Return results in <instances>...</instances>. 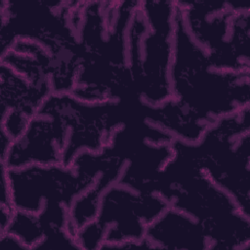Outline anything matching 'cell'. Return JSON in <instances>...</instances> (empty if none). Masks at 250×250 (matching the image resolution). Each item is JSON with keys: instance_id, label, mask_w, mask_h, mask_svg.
<instances>
[{"instance_id": "1", "label": "cell", "mask_w": 250, "mask_h": 250, "mask_svg": "<svg viewBox=\"0 0 250 250\" xmlns=\"http://www.w3.org/2000/svg\"><path fill=\"white\" fill-rule=\"evenodd\" d=\"M171 146L157 194L201 225L210 249H248L250 218L201 169L193 143L173 140Z\"/></svg>"}, {"instance_id": "2", "label": "cell", "mask_w": 250, "mask_h": 250, "mask_svg": "<svg viewBox=\"0 0 250 250\" xmlns=\"http://www.w3.org/2000/svg\"><path fill=\"white\" fill-rule=\"evenodd\" d=\"M170 69L172 98L208 124L250 106V71L214 68L188 33L176 1Z\"/></svg>"}, {"instance_id": "3", "label": "cell", "mask_w": 250, "mask_h": 250, "mask_svg": "<svg viewBox=\"0 0 250 250\" xmlns=\"http://www.w3.org/2000/svg\"><path fill=\"white\" fill-rule=\"evenodd\" d=\"M175 14V1L140 2L129 24V71L137 95L149 105L172 98Z\"/></svg>"}, {"instance_id": "4", "label": "cell", "mask_w": 250, "mask_h": 250, "mask_svg": "<svg viewBox=\"0 0 250 250\" xmlns=\"http://www.w3.org/2000/svg\"><path fill=\"white\" fill-rule=\"evenodd\" d=\"M194 147L208 178L250 218V106L211 123Z\"/></svg>"}, {"instance_id": "5", "label": "cell", "mask_w": 250, "mask_h": 250, "mask_svg": "<svg viewBox=\"0 0 250 250\" xmlns=\"http://www.w3.org/2000/svg\"><path fill=\"white\" fill-rule=\"evenodd\" d=\"M37 114L57 117L65 126L64 166H70L82 151L103 150L110 144L116 130L142 115L140 102H86L70 93H52Z\"/></svg>"}, {"instance_id": "6", "label": "cell", "mask_w": 250, "mask_h": 250, "mask_svg": "<svg viewBox=\"0 0 250 250\" xmlns=\"http://www.w3.org/2000/svg\"><path fill=\"white\" fill-rule=\"evenodd\" d=\"M169 206L157 193L113 184L103 192L96 218L77 230L76 238L82 249H109L127 240H144L148 224Z\"/></svg>"}, {"instance_id": "7", "label": "cell", "mask_w": 250, "mask_h": 250, "mask_svg": "<svg viewBox=\"0 0 250 250\" xmlns=\"http://www.w3.org/2000/svg\"><path fill=\"white\" fill-rule=\"evenodd\" d=\"M7 177L15 211L37 214L45 202L61 203L69 210L94 186L100 173L85 157L78 155L70 166L35 164L7 168Z\"/></svg>"}, {"instance_id": "8", "label": "cell", "mask_w": 250, "mask_h": 250, "mask_svg": "<svg viewBox=\"0 0 250 250\" xmlns=\"http://www.w3.org/2000/svg\"><path fill=\"white\" fill-rule=\"evenodd\" d=\"M66 136V128L60 119L36 114L30 119L24 132L13 141L1 163L8 169L35 164H62Z\"/></svg>"}, {"instance_id": "9", "label": "cell", "mask_w": 250, "mask_h": 250, "mask_svg": "<svg viewBox=\"0 0 250 250\" xmlns=\"http://www.w3.org/2000/svg\"><path fill=\"white\" fill-rule=\"evenodd\" d=\"M171 144L141 139L131 149L117 184L140 192L157 193L162 170L173 156Z\"/></svg>"}, {"instance_id": "10", "label": "cell", "mask_w": 250, "mask_h": 250, "mask_svg": "<svg viewBox=\"0 0 250 250\" xmlns=\"http://www.w3.org/2000/svg\"><path fill=\"white\" fill-rule=\"evenodd\" d=\"M145 237L156 249L210 250V241L201 225L171 206L148 224Z\"/></svg>"}, {"instance_id": "11", "label": "cell", "mask_w": 250, "mask_h": 250, "mask_svg": "<svg viewBox=\"0 0 250 250\" xmlns=\"http://www.w3.org/2000/svg\"><path fill=\"white\" fill-rule=\"evenodd\" d=\"M53 93L51 83L36 85L1 62V116L13 113L31 119Z\"/></svg>"}, {"instance_id": "12", "label": "cell", "mask_w": 250, "mask_h": 250, "mask_svg": "<svg viewBox=\"0 0 250 250\" xmlns=\"http://www.w3.org/2000/svg\"><path fill=\"white\" fill-rule=\"evenodd\" d=\"M1 248L2 250H30L19 237L10 232L1 234Z\"/></svg>"}]
</instances>
